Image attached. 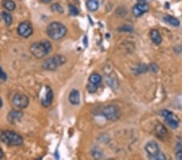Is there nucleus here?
Returning <instances> with one entry per match:
<instances>
[{
	"mask_svg": "<svg viewBox=\"0 0 182 160\" xmlns=\"http://www.w3.org/2000/svg\"><path fill=\"white\" fill-rule=\"evenodd\" d=\"M3 18L4 21L6 23L7 26H10L12 23V15L8 12H3L2 13Z\"/></svg>",
	"mask_w": 182,
	"mask_h": 160,
	"instance_id": "obj_20",
	"label": "nucleus"
},
{
	"mask_svg": "<svg viewBox=\"0 0 182 160\" xmlns=\"http://www.w3.org/2000/svg\"><path fill=\"white\" fill-rule=\"evenodd\" d=\"M12 103L15 107L19 109H23L29 105V99L28 98L27 95L24 94H16L12 99Z\"/></svg>",
	"mask_w": 182,
	"mask_h": 160,
	"instance_id": "obj_7",
	"label": "nucleus"
},
{
	"mask_svg": "<svg viewBox=\"0 0 182 160\" xmlns=\"http://www.w3.org/2000/svg\"><path fill=\"white\" fill-rule=\"evenodd\" d=\"M121 111L115 105H108L100 110V115L109 121H117L121 116Z\"/></svg>",
	"mask_w": 182,
	"mask_h": 160,
	"instance_id": "obj_5",
	"label": "nucleus"
},
{
	"mask_svg": "<svg viewBox=\"0 0 182 160\" xmlns=\"http://www.w3.org/2000/svg\"><path fill=\"white\" fill-rule=\"evenodd\" d=\"M149 69L147 66H146V65H141L138 67H137L136 69V74H142V73H145L147 72Z\"/></svg>",
	"mask_w": 182,
	"mask_h": 160,
	"instance_id": "obj_23",
	"label": "nucleus"
},
{
	"mask_svg": "<svg viewBox=\"0 0 182 160\" xmlns=\"http://www.w3.org/2000/svg\"><path fill=\"white\" fill-rule=\"evenodd\" d=\"M41 2L44 3H50L52 1V0H40Z\"/></svg>",
	"mask_w": 182,
	"mask_h": 160,
	"instance_id": "obj_29",
	"label": "nucleus"
},
{
	"mask_svg": "<svg viewBox=\"0 0 182 160\" xmlns=\"http://www.w3.org/2000/svg\"><path fill=\"white\" fill-rule=\"evenodd\" d=\"M2 4L3 7L9 12H12L15 9V3L12 0H3Z\"/></svg>",
	"mask_w": 182,
	"mask_h": 160,
	"instance_id": "obj_18",
	"label": "nucleus"
},
{
	"mask_svg": "<svg viewBox=\"0 0 182 160\" xmlns=\"http://www.w3.org/2000/svg\"><path fill=\"white\" fill-rule=\"evenodd\" d=\"M51 8L53 11H54V12H58V13H62V12H63V8H62V7L61 5L58 3L52 4Z\"/></svg>",
	"mask_w": 182,
	"mask_h": 160,
	"instance_id": "obj_22",
	"label": "nucleus"
},
{
	"mask_svg": "<svg viewBox=\"0 0 182 160\" xmlns=\"http://www.w3.org/2000/svg\"><path fill=\"white\" fill-rule=\"evenodd\" d=\"M150 37L155 44H159L162 42V37L157 29H152L150 33Z\"/></svg>",
	"mask_w": 182,
	"mask_h": 160,
	"instance_id": "obj_14",
	"label": "nucleus"
},
{
	"mask_svg": "<svg viewBox=\"0 0 182 160\" xmlns=\"http://www.w3.org/2000/svg\"><path fill=\"white\" fill-rule=\"evenodd\" d=\"M161 116L164 118L165 121L168 124V126H170L172 129H177L180 124V120L178 117L174 115L172 112L169 110H163L160 112Z\"/></svg>",
	"mask_w": 182,
	"mask_h": 160,
	"instance_id": "obj_6",
	"label": "nucleus"
},
{
	"mask_svg": "<svg viewBox=\"0 0 182 160\" xmlns=\"http://www.w3.org/2000/svg\"><path fill=\"white\" fill-rule=\"evenodd\" d=\"M69 10H70V13H71L72 16H77V15L79 14V11H78V9H77L74 5H72V4L69 5Z\"/></svg>",
	"mask_w": 182,
	"mask_h": 160,
	"instance_id": "obj_24",
	"label": "nucleus"
},
{
	"mask_svg": "<svg viewBox=\"0 0 182 160\" xmlns=\"http://www.w3.org/2000/svg\"><path fill=\"white\" fill-rule=\"evenodd\" d=\"M145 150L150 158H152L159 153V145L155 141H151L147 143L145 146Z\"/></svg>",
	"mask_w": 182,
	"mask_h": 160,
	"instance_id": "obj_9",
	"label": "nucleus"
},
{
	"mask_svg": "<svg viewBox=\"0 0 182 160\" xmlns=\"http://www.w3.org/2000/svg\"><path fill=\"white\" fill-rule=\"evenodd\" d=\"M17 30L19 36H21V37H24V38L30 37L33 33V26H32V24L29 22L27 21L22 22L19 25V27H18Z\"/></svg>",
	"mask_w": 182,
	"mask_h": 160,
	"instance_id": "obj_8",
	"label": "nucleus"
},
{
	"mask_svg": "<svg viewBox=\"0 0 182 160\" xmlns=\"http://www.w3.org/2000/svg\"><path fill=\"white\" fill-rule=\"evenodd\" d=\"M163 20H164L168 24H170V25L173 26V27H179L180 24V20L172 16H165V17L163 18Z\"/></svg>",
	"mask_w": 182,
	"mask_h": 160,
	"instance_id": "obj_16",
	"label": "nucleus"
},
{
	"mask_svg": "<svg viewBox=\"0 0 182 160\" xmlns=\"http://www.w3.org/2000/svg\"><path fill=\"white\" fill-rule=\"evenodd\" d=\"M53 99H54V93L51 90L50 87H46V95L41 100V104L44 107L47 108V107L50 106L53 102Z\"/></svg>",
	"mask_w": 182,
	"mask_h": 160,
	"instance_id": "obj_11",
	"label": "nucleus"
},
{
	"mask_svg": "<svg viewBox=\"0 0 182 160\" xmlns=\"http://www.w3.org/2000/svg\"><path fill=\"white\" fill-rule=\"evenodd\" d=\"M23 116V113L19 111H12L10 112L8 116V121H9V123L11 124H15L16 122H18L19 120L21 119V117Z\"/></svg>",
	"mask_w": 182,
	"mask_h": 160,
	"instance_id": "obj_12",
	"label": "nucleus"
},
{
	"mask_svg": "<svg viewBox=\"0 0 182 160\" xmlns=\"http://www.w3.org/2000/svg\"><path fill=\"white\" fill-rule=\"evenodd\" d=\"M47 34L53 40L58 41L63 38L67 33V29L64 24L59 22H53L50 23L46 29Z\"/></svg>",
	"mask_w": 182,
	"mask_h": 160,
	"instance_id": "obj_2",
	"label": "nucleus"
},
{
	"mask_svg": "<svg viewBox=\"0 0 182 160\" xmlns=\"http://www.w3.org/2000/svg\"><path fill=\"white\" fill-rule=\"evenodd\" d=\"M3 158V151L1 148H0V159Z\"/></svg>",
	"mask_w": 182,
	"mask_h": 160,
	"instance_id": "obj_28",
	"label": "nucleus"
},
{
	"mask_svg": "<svg viewBox=\"0 0 182 160\" xmlns=\"http://www.w3.org/2000/svg\"><path fill=\"white\" fill-rule=\"evenodd\" d=\"M148 11H149V6L145 3H140L136 4L135 6H134L132 9L133 14L136 17H139V16H142L143 14L147 12Z\"/></svg>",
	"mask_w": 182,
	"mask_h": 160,
	"instance_id": "obj_10",
	"label": "nucleus"
},
{
	"mask_svg": "<svg viewBox=\"0 0 182 160\" xmlns=\"http://www.w3.org/2000/svg\"><path fill=\"white\" fill-rule=\"evenodd\" d=\"M0 140L8 146H20L23 144V138L20 135L15 133L13 131H7L2 132L0 134Z\"/></svg>",
	"mask_w": 182,
	"mask_h": 160,
	"instance_id": "obj_3",
	"label": "nucleus"
},
{
	"mask_svg": "<svg viewBox=\"0 0 182 160\" xmlns=\"http://www.w3.org/2000/svg\"><path fill=\"white\" fill-rule=\"evenodd\" d=\"M86 5L90 12H96L99 8V1L98 0H88Z\"/></svg>",
	"mask_w": 182,
	"mask_h": 160,
	"instance_id": "obj_17",
	"label": "nucleus"
},
{
	"mask_svg": "<svg viewBox=\"0 0 182 160\" xmlns=\"http://www.w3.org/2000/svg\"><path fill=\"white\" fill-rule=\"evenodd\" d=\"M137 1H138V2H141V3H143V2H145V1H147V0H137Z\"/></svg>",
	"mask_w": 182,
	"mask_h": 160,
	"instance_id": "obj_31",
	"label": "nucleus"
},
{
	"mask_svg": "<svg viewBox=\"0 0 182 160\" xmlns=\"http://www.w3.org/2000/svg\"><path fill=\"white\" fill-rule=\"evenodd\" d=\"M149 68H150V70H152L153 72H157L158 70H159L158 66H156V65H155V63L151 64V65H150V66H149Z\"/></svg>",
	"mask_w": 182,
	"mask_h": 160,
	"instance_id": "obj_27",
	"label": "nucleus"
},
{
	"mask_svg": "<svg viewBox=\"0 0 182 160\" xmlns=\"http://www.w3.org/2000/svg\"><path fill=\"white\" fill-rule=\"evenodd\" d=\"M66 62V59L62 55H55V56L46 59L42 64L43 69L46 70H55L56 69L62 65H63Z\"/></svg>",
	"mask_w": 182,
	"mask_h": 160,
	"instance_id": "obj_4",
	"label": "nucleus"
},
{
	"mask_svg": "<svg viewBox=\"0 0 182 160\" xmlns=\"http://www.w3.org/2000/svg\"><path fill=\"white\" fill-rule=\"evenodd\" d=\"M52 45L50 41H42L31 44L29 50L36 58H43L51 51Z\"/></svg>",
	"mask_w": 182,
	"mask_h": 160,
	"instance_id": "obj_1",
	"label": "nucleus"
},
{
	"mask_svg": "<svg viewBox=\"0 0 182 160\" xmlns=\"http://www.w3.org/2000/svg\"><path fill=\"white\" fill-rule=\"evenodd\" d=\"M0 79L3 80V81H5L7 79V75L4 73L3 70V69L1 67H0Z\"/></svg>",
	"mask_w": 182,
	"mask_h": 160,
	"instance_id": "obj_26",
	"label": "nucleus"
},
{
	"mask_svg": "<svg viewBox=\"0 0 182 160\" xmlns=\"http://www.w3.org/2000/svg\"><path fill=\"white\" fill-rule=\"evenodd\" d=\"M101 80H102V78L99 74H96V73L92 74V75L89 77V83H88V84H91V85H92V86L97 87L98 85L100 83Z\"/></svg>",
	"mask_w": 182,
	"mask_h": 160,
	"instance_id": "obj_15",
	"label": "nucleus"
},
{
	"mask_svg": "<svg viewBox=\"0 0 182 160\" xmlns=\"http://www.w3.org/2000/svg\"><path fill=\"white\" fill-rule=\"evenodd\" d=\"M2 106H3V101L2 99L0 98V108H2Z\"/></svg>",
	"mask_w": 182,
	"mask_h": 160,
	"instance_id": "obj_30",
	"label": "nucleus"
},
{
	"mask_svg": "<svg viewBox=\"0 0 182 160\" xmlns=\"http://www.w3.org/2000/svg\"><path fill=\"white\" fill-rule=\"evenodd\" d=\"M176 158L178 160L182 159V145L180 140L176 144Z\"/></svg>",
	"mask_w": 182,
	"mask_h": 160,
	"instance_id": "obj_19",
	"label": "nucleus"
},
{
	"mask_svg": "<svg viewBox=\"0 0 182 160\" xmlns=\"http://www.w3.org/2000/svg\"><path fill=\"white\" fill-rule=\"evenodd\" d=\"M152 159H153V160H156V159L157 160H165L166 159V156H165L163 154H162V153L159 152V154H157V155H155V157H153Z\"/></svg>",
	"mask_w": 182,
	"mask_h": 160,
	"instance_id": "obj_25",
	"label": "nucleus"
},
{
	"mask_svg": "<svg viewBox=\"0 0 182 160\" xmlns=\"http://www.w3.org/2000/svg\"><path fill=\"white\" fill-rule=\"evenodd\" d=\"M69 101L73 105L79 104V103H80V95H79V91L78 90L74 89L71 91L69 95Z\"/></svg>",
	"mask_w": 182,
	"mask_h": 160,
	"instance_id": "obj_13",
	"label": "nucleus"
},
{
	"mask_svg": "<svg viewBox=\"0 0 182 160\" xmlns=\"http://www.w3.org/2000/svg\"><path fill=\"white\" fill-rule=\"evenodd\" d=\"M155 131H156L157 134L161 135V136H163V135L168 133L167 129H165L164 126L163 125H161V124H158L157 126H155Z\"/></svg>",
	"mask_w": 182,
	"mask_h": 160,
	"instance_id": "obj_21",
	"label": "nucleus"
}]
</instances>
